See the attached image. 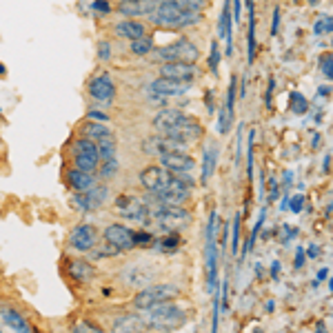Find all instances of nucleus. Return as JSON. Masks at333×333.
<instances>
[{"instance_id": "nucleus-1", "label": "nucleus", "mask_w": 333, "mask_h": 333, "mask_svg": "<svg viewBox=\"0 0 333 333\" xmlns=\"http://www.w3.org/2000/svg\"><path fill=\"white\" fill-rule=\"evenodd\" d=\"M144 320H147V324H149V329H156V331H162V333H173V331H178L184 326L186 311L171 300V302H162V304L149 309Z\"/></svg>"}, {"instance_id": "nucleus-2", "label": "nucleus", "mask_w": 333, "mask_h": 333, "mask_svg": "<svg viewBox=\"0 0 333 333\" xmlns=\"http://www.w3.org/2000/svg\"><path fill=\"white\" fill-rule=\"evenodd\" d=\"M149 20L158 27H173V29H180V27H193L202 20V13L196 11H184L180 7L171 5V3H160L156 5V9L151 11Z\"/></svg>"}, {"instance_id": "nucleus-3", "label": "nucleus", "mask_w": 333, "mask_h": 333, "mask_svg": "<svg viewBox=\"0 0 333 333\" xmlns=\"http://www.w3.org/2000/svg\"><path fill=\"white\" fill-rule=\"evenodd\" d=\"M147 206H149V222H156L160 229H164V231H178L189 224V220H191V213L182 209V204L147 202Z\"/></svg>"}, {"instance_id": "nucleus-4", "label": "nucleus", "mask_w": 333, "mask_h": 333, "mask_svg": "<svg viewBox=\"0 0 333 333\" xmlns=\"http://www.w3.org/2000/svg\"><path fill=\"white\" fill-rule=\"evenodd\" d=\"M198 56H200L198 47L193 45L189 38H180V40H176V43H171L167 47L153 49L151 51V63H158V65H164V63H189V65H196Z\"/></svg>"}, {"instance_id": "nucleus-5", "label": "nucleus", "mask_w": 333, "mask_h": 333, "mask_svg": "<svg viewBox=\"0 0 333 333\" xmlns=\"http://www.w3.org/2000/svg\"><path fill=\"white\" fill-rule=\"evenodd\" d=\"M178 293L180 291H178L176 284H147L136 293L133 304H136V309L149 311V309H153V306H158L162 302H171V300H176Z\"/></svg>"}, {"instance_id": "nucleus-6", "label": "nucleus", "mask_w": 333, "mask_h": 333, "mask_svg": "<svg viewBox=\"0 0 333 333\" xmlns=\"http://www.w3.org/2000/svg\"><path fill=\"white\" fill-rule=\"evenodd\" d=\"M218 213L211 211L209 222H206V289L209 293L218 291V246H216V233H218Z\"/></svg>"}, {"instance_id": "nucleus-7", "label": "nucleus", "mask_w": 333, "mask_h": 333, "mask_svg": "<svg viewBox=\"0 0 333 333\" xmlns=\"http://www.w3.org/2000/svg\"><path fill=\"white\" fill-rule=\"evenodd\" d=\"M176 180L178 173L167 171L164 167H147V169L140 171V184L149 196H162Z\"/></svg>"}, {"instance_id": "nucleus-8", "label": "nucleus", "mask_w": 333, "mask_h": 333, "mask_svg": "<svg viewBox=\"0 0 333 333\" xmlns=\"http://www.w3.org/2000/svg\"><path fill=\"white\" fill-rule=\"evenodd\" d=\"M73 158H76V169L93 173L100 164V156H98V147L93 140L89 138H78L73 144Z\"/></svg>"}, {"instance_id": "nucleus-9", "label": "nucleus", "mask_w": 333, "mask_h": 333, "mask_svg": "<svg viewBox=\"0 0 333 333\" xmlns=\"http://www.w3.org/2000/svg\"><path fill=\"white\" fill-rule=\"evenodd\" d=\"M162 136L171 138L173 142H178V144L186 147L189 142H196V140H200V136H202V124H200L198 120H193V118H189V116H184L176 127H173L171 131L162 133Z\"/></svg>"}, {"instance_id": "nucleus-10", "label": "nucleus", "mask_w": 333, "mask_h": 333, "mask_svg": "<svg viewBox=\"0 0 333 333\" xmlns=\"http://www.w3.org/2000/svg\"><path fill=\"white\" fill-rule=\"evenodd\" d=\"M116 211L129 220H138V222H144V224L149 222V206H147L144 200H138L133 196H118Z\"/></svg>"}, {"instance_id": "nucleus-11", "label": "nucleus", "mask_w": 333, "mask_h": 333, "mask_svg": "<svg viewBox=\"0 0 333 333\" xmlns=\"http://www.w3.org/2000/svg\"><path fill=\"white\" fill-rule=\"evenodd\" d=\"M107 186L105 184H93L91 189H87L82 193H76L73 196V206L80 211H93V209H100L107 200Z\"/></svg>"}, {"instance_id": "nucleus-12", "label": "nucleus", "mask_w": 333, "mask_h": 333, "mask_svg": "<svg viewBox=\"0 0 333 333\" xmlns=\"http://www.w3.org/2000/svg\"><path fill=\"white\" fill-rule=\"evenodd\" d=\"M160 78H169L176 82L191 85L198 78V67L189 63H164L160 65Z\"/></svg>"}, {"instance_id": "nucleus-13", "label": "nucleus", "mask_w": 333, "mask_h": 333, "mask_svg": "<svg viewBox=\"0 0 333 333\" xmlns=\"http://www.w3.org/2000/svg\"><path fill=\"white\" fill-rule=\"evenodd\" d=\"M189 91V85L184 82H176V80H169V78H156L153 82L149 85V93L156 100H164V98H178V96H184Z\"/></svg>"}, {"instance_id": "nucleus-14", "label": "nucleus", "mask_w": 333, "mask_h": 333, "mask_svg": "<svg viewBox=\"0 0 333 333\" xmlns=\"http://www.w3.org/2000/svg\"><path fill=\"white\" fill-rule=\"evenodd\" d=\"M160 167H164L171 173H189L196 167V160L186 151H169L164 156H160Z\"/></svg>"}, {"instance_id": "nucleus-15", "label": "nucleus", "mask_w": 333, "mask_h": 333, "mask_svg": "<svg viewBox=\"0 0 333 333\" xmlns=\"http://www.w3.org/2000/svg\"><path fill=\"white\" fill-rule=\"evenodd\" d=\"M89 96L98 102H111L116 96V82L109 73H100L89 82Z\"/></svg>"}, {"instance_id": "nucleus-16", "label": "nucleus", "mask_w": 333, "mask_h": 333, "mask_svg": "<svg viewBox=\"0 0 333 333\" xmlns=\"http://www.w3.org/2000/svg\"><path fill=\"white\" fill-rule=\"evenodd\" d=\"M105 242H109L111 246H116L118 251L131 249L133 246V231L124 224H109L105 229Z\"/></svg>"}, {"instance_id": "nucleus-17", "label": "nucleus", "mask_w": 333, "mask_h": 333, "mask_svg": "<svg viewBox=\"0 0 333 333\" xmlns=\"http://www.w3.org/2000/svg\"><path fill=\"white\" fill-rule=\"evenodd\" d=\"M69 242H71L73 249H78V251H89V249H93V246H96V242H98L96 226H91V224H78L76 229L71 231Z\"/></svg>"}, {"instance_id": "nucleus-18", "label": "nucleus", "mask_w": 333, "mask_h": 333, "mask_svg": "<svg viewBox=\"0 0 333 333\" xmlns=\"http://www.w3.org/2000/svg\"><path fill=\"white\" fill-rule=\"evenodd\" d=\"M142 151L144 153H149V156H164V153H169V151H184V147L182 144H178V142H173L171 138H167V136H151V138H147L142 140Z\"/></svg>"}, {"instance_id": "nucleus-19", "label": "nucleus", "mask_w": 333, "mask_h": 333, "mask_svg": "<svg viewBox=\"0 0 333 333\" xmlns=\"http://www.w3.org/2000/svg\"><path fill=\"white\" fill-rule=\"evenodd\" d=\"M111 333H149V324H147V320L142 316L127 313V316H120L113 320Z\"/></svg>"}, {"instance_id": "nucleus-20", "label": "nucleus", "mask_w": 333, "mask_h": 333, "mask_svg": "<svg viewBox=\"0 0 333 333\" xmlns=\"http://www.w3.org/2000/svg\"><path fill=\"white\" fill-rule=\"evenodd\" d=\"M156 9L153 0H120L118 3V13H122L124 18H142L151 16V11Z\"/></svg>"}, {"instance_id": "nucleus-21", "label": "nucleus", "mask_w": 333, "mask_h": 333, "mask_svg": "<svg viewBox=\"0 0 333 333\" xmlns=\"http://www.w3.org/2000/svg\"><path fill=\"white\" fill-rule=\"evenodd\" d=\"M184 116H186V113H182L180 109H171V107H164V109H160L156 116H153V127H156L160 133H167V131H171L173 127H176Z\"/></svg>"}, {"instance_id": "nucleus-22", "label": "nucleus", "mask_w": 333, "mask_h": 333, "mask_svg": "<svg viewBox=\"0 0 333 333\" xmlns=\"http://www.w3.org/2000/svg\"><path fill=\"white\" fill-rule=\"evenodd\" d=\"M67 184L71 186L76 193H82L87 189H91L93 184H96V180H93V173H87V171H80V169H69L67 171Z\"/></svg>"}, {"instance_id": "nucleus-23", "label": "nucleus", "mask_w": 333, "mask_h": 333, "mask_svg": "<svg viewBox=\"0 0 333 333\" xmlns=\"http://www.w3.org/2000/svg\"><path fill=\"white\" fill-rule=\"evenodd\" d=\"M116 33L120 38H127L129 43H133V40L144 36V23L133 20V18H124V20H120V23L116 25Z\"/></svg>"}, {"instance_id": "nucleus-24", "label": "nucleus", "mask_w": 333, "mask_h": 333, "mask_svg": "<svg viewBox=\"0 0 333 333\" xmlns=\"http://www.w3.org/2000/svg\"><path fill=\"white\" fill-rule=\"evenodd\" d=\"M218 164V149L216 144H206V149L202 153V169H200V184H206L209 178L213 176V169Z\"/></svg>"}, {"instance_id": "nucleus-25", "label": "nucleus", "mask_w": 333, "mask_h": 333, "mask_svg": "<svg viewBox=\"0 0 333 333\" xmlns=\"http://www.w3.org/2000/svg\"><path fill=\"white\" fill-rule=\"evenodd\" d=\"M69 273L78 282H89V280L96 278V269H93L89 262H85V260H73L69 264Z\"/></svg>"}, {"instance_id": "nucleus-26", "label": "nucleus", "mask_w": 333, "mask_h": 333, "mask_svg": "<svg viewBox=\"0 0 333 333\" xmlns=\"http://www.w3.org/2000/svg\"><path fill=\"white\" fill-rule=\"evenodd\" d=\"M0 318L5 320V324L7 326H11L13 331H18V333H29V324H27V320L20 316L18 311H13V309H0Z\"/></svg>"}, {"instance_id": "nucleus-27", "label": "nucleus", "mask_w": 333, "mask_h": 333, "mask_svg": "<svg viewBox=\"0 0 333 333\" xmlns=\"http://www.w3.org/2000/svg\"><path fill=\"white\" fill-rule=\"evenodd\" d=\"M156 5H160V3H171V5H176V7H180V9H184V11H196V13H200L202 11V7L206 5V0H153Z\"/></svg>"}, {"instance_id": "nucleus-28", "label": "nucleus", "mask_w": 333, "mask_h": 333, "mask_svg": "<svg viewBox=\"0 0 333 333\" xmlns=\"http://www.w3.org/2000/svg\"><path fill=\"white\" fill-rule=\"evenodd\" d=\"M289 111L296 113V116H304V113L309 111V102H306V98L302 96V93L293 91L289 96Z\"/></svg>"}, {"instance_id": "nucleus-29", "label": "nucleus", "mask_w": 333, "mask_h": 333, "mask_svg": "<svg viewBox=\"0 0 333 333\" xmlns=\"http://www.w3.org/2000/svg\"><path fill=\"white\" fill-rule=\"evenodd\" d=\"M249 51H246V56H249V65H253V60H256V13H253V7L249 9Z\"/></svg>"}, {"instance_id": "nucleus-30", "label": "nucleus", "mask_w": 333, "mask_h": 333, "mask_svg": "<svg viewBox=\"0 0 333 333\" xmlns=\"http://www.w3.org/2000/svg\"><path fill=\"white\" fill-rule=\"evenodd\" d=\"M153 51V38L151 36H142L131 43V53L133 56H147Z\"/></svg>"}, {"instance_id": "nucleus-31", "label": "nucleus", "mask_w": 333, "mask_h": 333, "mask_svg": "<svg viewBox=\"0 0 333 333\" xmlns=\"http://www.w3.org/2000/svg\"><path fill=\"white\" fill-rule=\"evenodd\" d=\"M107 133H109V129H107L102 122H89L87 127H82V136L89 138V140H93V142H96L98 138L107 136Z\"/></svg>"}, {"instance_id": "nucleus-32", "label": "nucleus", "mask_w": 333, "mask_h": 333, "mask_svg": "<svg viewBox=\"0 0 333 333\" xmlns=\"http://www.w3.org/2000/svg\"><path fill=\"white\" fill-rule=\"evenodd\" d=\"M96 171H98L105 180L113 178V176L118 173V160H116V158H111V160H102V164H98V169H96Z\"/></svg>"}, {"instance_id": "nucleus-33", "label": "nucleus", "mask_w": 333, "mask_h": 333, "mask_svg": "<svg viewBox=\"0 0 333 333\" xmlns=\"http://www.w3.org/2000/svg\"><path fill=\"white\" fill-rule=\"evenodd\" d=\"M331 29H333L331 13H322V16L316 20V27H313V31H316L318 36H322V33H331Z\"/></svg>"}, {"instance_id": "nucleus-34", "label": "nucleus", "mask_w": 333, "mask_h": 333, "mask_svg": "<svg viewBox=\"0 0 333 333\" xmlns=\"http://www.w3.org/2000/svg\"><path fill=\"white\" fill-rule=\"evenodd\" d=\"M231 124H233V116L222 107V109L218 111V133H226L231 129Z\"/></svg>"}, {"instance_id": "nucleus-35", "label": "nucleus", "mask_w": 333, "mask_h": 333, "mask_svg": "<svg viewBox=\"0 0 333 333\" xmlns=\"http://www.w3.org/2000/svg\"><path fill=\"white\" fill-rule=\"evenodd\" d=\"M156 242L153 233L149 231H133V246H151Z\"/></svg>"}, {"instance_id": "nucleus-36", "label": "nucleus", "mask_w": 333, "mask_h": 333, "mask_svg": "<svg viewBox=\"0 0 333 333\" xmlns=\"http://www.w3.org/2000/svg\"><path fill=\"white\" fill-rule=\"evenodd\" d=\"M178 244H180V238L176 236V233H171V236L158 240V249H160V251H176Z\"/></svg>"}, {"instance_id": "nucleus-37", "label": "nucleus", "mask_w": 333, "mask_h": 333, "mask_svg": "<svg viewBox=\"0 0 333 333\" xmlns=\"http://www.w3.org/2000/svg\"><path fill=\"white\" fill-rule=\"evenodd\" d=\"M209 69L213 73H218V67H220V47H218V40H213L211 43V51H209Z\"/></svg>"}, {"instance_id": "nucleus-38", "label": "nucleus", "mask_w": 333, "mask_h": 333, "mask_svg": "<svg viewBox=\"0 0 333 333\" xmlns=\"http://www.w3.org/2000/svg\"><path fill=\"white\" fill-rule=\"evenodd\" d=\"M320 71H322V76L326 80L333 78V56L331 53H324V56L320 58Z\"/></svg>"}, {"instance_id": "nucleus-39", "label": "nucleus", "mask_w": 333, "mask_h": 333, "mask_svg": "<svg viewBox=\"0 0 333 333\" xmlns=\"http://www.w3.org/2000/svg\"><path fill=\"white\" fill-rule=\"evenodd\" d=\"M231 251H233V256H238V251H240V213H236V218H233V236H231Z\"/></svg>"}, {"instance_id": "nucleus-40", "label": "nucleus", "mask_w": 333, "mask_h": 333, "mask_svg": "<svg viewBox=\"0 0 333 333\" xmlns=\"http://www.w3.org/2000/svg\"><path fill=\"white\" fill-rule=\"evenodd\" d=\"M253 140H256V129L249 131V149H246V173H249V178H253Z\"/></svg>"}, {"instance_id": "nucleus-41", "label": "nucleus", "mask_w": 333, "mask_h": 333, "mask_svg": "<svg viewBox=\"0 0 333 333\" xmlns=\"http://www.w3.org/2000/svg\"><path fill=\"white\" fill-rule=\"evenodd\" d=\"M93 249H96V246H93ZM118 253L120 251L116 249V246H111L109 242H105L102 249H96V256H93V258H116Z\"/></svg>"}, {"instance_id": "nucleus-42", "label": "nucleus", "mask_w": 333, "mask_h": 333, "mask_svg": "<svg viewBox=\"0 0 333 333\" xmlns=\"http://www.w3.org/2000/svg\"><path fill=\"white\" fill-rule=\"evenodd\" d=\"M71 333H102V329H98V326H93L89 322H78L71 326Z\"/></svg>"}, {"instance_id": "nucleus-43", "label": "nucleus", "mask_w": 333, "mask_h": 333, "mask_svg": "<svg viewBox=\"0 0 333 333\" xmlns=\"http://www.w3.org/2000/svg\"><path fill=\"white\" fill-rule=\"evenodd\" d=\"M91 9L96 11V13H109L111 11V5H109V0H93Z\"/></svg>"}, {"instance_id": "nucleus-44", "label": "nucleus", "mask_w": 333, "mask_h": 333, "mask_svg": "<svg viewBox=\"0 0 333 333\" xmlns=\"http://www.w3.org/2000/svg\"><path fill=\"white\" fill-rule=\"evenodd\" d=\"M98 58L100 60H111V47L107 40H100V45H98Z\"/></svg>"}, {"instance_id": "nucleus-45", "label": "nucleus", "mask_w": 333, "mask_h": 333, "mask_svg": "<svg viewBox=\"0 0 333 333\" xmlns=\"http://www.w3.org/2000/svg\"><path fill=\"white\" fill-rule=\"evenodd\" d=\"M87 118L91 120V122H107V120H109V116H107V113H102V111H98V109H91L89 113H87Z\"/></svg>"}, {"instance_id": "nucleus-46", "label": "nucleus", "mask_w": 333, "mask_h": 333, "mask_svg": "<svg viewBox=\"0 0 333 333\" xmlns=\"http://www.w3.org/2000/svg\"><path fill=\"white\" fill-rule=\"evenodd\" d=\"M286 206H289L291 211L300 213V211H302V206H304V196H296V198H291V200H289V204H286Z\"/></svg>"}, {"instance_id": "nucleus-47", "label": "nucleus", "mask_w": 333, "mask_h": 333, "mask_svg": "<svg viewBox=\"0 0 333 333\" xmlns=\"http://www.w3.org/2000/svg\"><path fill=\"white\" fill-rule=\"evenodd\" d=\"M278 193H280V184H278V180H273V178H271V182H269V198H271V200H276V198H278Z\"/></svg>"}, {"instance_id": "nucleus-48", "label": "nucleus", "mask_w": 333, "mask_h": 333, "mask_svg": "<svg viewBox=\"0 0 333 333\" xmlns=\"http://www.w3.org/2000/svg\"><path fill=\"white\" fill-rule=\"evenodd\" d=\"M273 89H276V80H269V87H266V107H271L273 102Z\"/></svg>"}, {"instance_id": "nucleus-49", "label": "nucleus", "mask_w": 333, "mask_h": 333, "mask_svg": "<svg viewBox=\"0 0 333 333\" xmlns=\"http://www.w3.org/2000/svg\"><path fill=\"white\" fill-rule=\"evenodd\" d=\"M278 27H280V9L276 7V9H273V25H271V33H273V36L278 33Z\"/></svg>"}, {"instance_id": "nucleus-50", "label": "nucleus", "mask_w": 333, "mask_h": 333, "mask_svg": "<svg viewBox=\"0 0 333 333\" xmlns=\"http://www.w3.org/2000/svg\"><path fill=\"white\" fill-rule=\"evenodd\" d=\"M306 253H309V258L316 260V258H320V246L318 244H309L306 246Z\"/></svg>"}, {"instance_id": "nucleus-51", "label": "nucleus", "mask_w": 333, "mask_h": 333, "mask_svg": "<svg viewBox=\"0 0 333 333\" xmlns=\"http://www.w3.org/2000/svg\"><path fill=\"white\" fill-rule=\"evenodd\" d=\"M302 264H304V249H298L296 251V269H300Z\"/></svg>"}, {"instance_id": "nucleus-52", "label": "nucleus", "mask_w": 333, "mask_h": 333, "mask_svg": "<svg viewBox=\"0 0 333 333\" xmlns=\"http://www.w3.org/2000/svg\"><path fill=\"white\" fill-rule=\"evenodd\" d=\"M318 93H320L322 98H329V96H331V87H320Z\"/></svg>"}, {"instance_id": "nucleus-53", "label": "nucleus", "mask_w": 333, "mask_h": 333, "mask_svg": "<svg viewBox=\"0 0 333 333\" xmlns=\"http://www.w3.org/2000/svg\"><path fill=\"white\" fill-rule=\"evenodd\" d=\"M324 278H329V269H326V266L318 271V280H324Z\"/></svg>"}, {"instance_id": "nucleus-54", "label": "nucleus", "mask_w": 333, "mask_h": 333, "mask_svg": "<svg viewBox=\"0 0 333 333\" xmlns=\"http://www.w3.org/2000/svg\"><path fill=\"white\" fill-rule=\"evenodd\" d=\"M278 271H280V262H273V266H271V276L278 278Z\"/></svg>"}, {"instance_id": "nucleus-55", "label": "nucleus", "mask_w": 333, "mask_h": 333, "mask_svg": "<svg viewBox=\"0 0 333 333\" xmlns=\"http://www.w3.org/2000/svg\"><path fill=\"white\" fill-rule=\"evenodd\" d=\"M329 162H331V156L326 153V158H324V162H322V171H329Z\"/></svg>"}, {"instance_id": "nucleus-56", "label": "nucleus", "mask_w": 333, "mask_h": 333, "mask_svg": "<svg viewBox=\"0 0 333 333\" xmlns=\"http://www.w3.org/2000/svg\"><path fill=\"white\" fill-rule=\"evenodd\" d=\"M309 3H313V5H316V3H318V0H309Z\"/></svg>"}, {"instance_id": "nucleus-57", "label": "nucleus", "mask_w": 333, "mask_h": 333, "mask_svg": "<svg viewBox=\"0 0 333 333\" xmlns=\"http://www.w3.org/2000/svg\"><path fill=\"white\" fill-rule=\"evenodd\" d=\"M0 333H3V331H0Z\"/></svg>"}]
</instances>
